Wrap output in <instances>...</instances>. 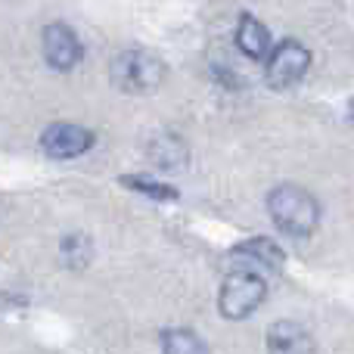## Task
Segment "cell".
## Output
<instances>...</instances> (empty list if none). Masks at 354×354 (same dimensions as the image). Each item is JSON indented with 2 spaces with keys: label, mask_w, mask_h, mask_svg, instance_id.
<instances>
[{
  "label": "cell",
  "mask_w": 354,
  "mask_h": 354,
  "mask_svg": "<svg viewBox=\"0 0 354 354\" xmlns=\"http://www.w3.org/2000/svg\"><path fill=\"white\" fill-rule=\"evenodd\" d=\"M233 255L236 258H245V268L249 270H280L283 268V252L277 243H270L268 236H255L249 239V243H239L236 249H233Z\"/></svg>",
  "instance_id": "8"
},
{
  "label": "cell",
  "mask_w": 354,
  "mask_h": 354,
  "mask_svg": "<svg viewBox=\"0 0 354 354\" xmlns=\"http://www.w3.org/2000/svg\"><path fill=\"white\" fill-rule=\"evenodd\" d=\"M264 299H268V283H264V277L258 274V270L239 268V270H233L224 280V286H221L218 308L227 320H243V317H249Z\"/></svg>",
  "instance_id": "3"
},
{
  "label": "cell",
  "mask_w": 354,
  "mask_h": 354,
  "mask_svg": "<svg viewBox=\"0 0 354 354\" xmlns=\"http://www.w3.org/2000/svg\"><path fill=\"white\" fill-rule=\"evenodd\" d=\"M348 112H351V122H354V100H351V109Z\"/></svg>",
  "instance_id": "13"
},
{
  "label": "cell",
  "mask_w": 354,
  "mask_h": 354,
  "mask_svg": "<svg viewBox=\"0 0 354 354\" xmlns=\"http://www.w3.org/2000/svg\"><path fill=\"white\" fill-rule=\"evenodd\" d=\"M308 66H311V53L301 47L299 41H280L268 56V84L274 91H289L305 78Z\"/></svg>",
  "instance_id": "4"
},
{
  "label": "cell",
  "mask_w": 354,
  "mask_h": 354,
  "mask_svg": "<svg viewBox=\"0 0 354 354\" xmlns=\"http://www.w3.org/2000/svg\"><path fill=\"white\" fill-rule=\"evenodd\" d=\"M112 81L124 93H153L165 81V62L147 50H128L112 62Z\"/></svg>",
  "instance_id": "2"
},
{
  "label": "cell",
  "mask_w": 354,
  "mask_h": 354,
  "mask_svg": "<svg viewBox=\"0 0 354 354\" xmlns=\"http://www.w3.org/2000/svg\"><path fill=\"white\" fill-rule=\"evenodd\" d=\"M62 258H66L68 268H87L93 258V245L84 233H72V236L62 243Z\"/></svg>",
  "instance_id": "11"
},
{
  "label": "cell",
  "mask_w": 354,
  "mask_h": 354,
  "mask_svg": "<svg viewBox=\"0 0 354 354\" xmlns=\"http://www.w3.org/2000/svg\"><path fill=\"white\" fill-rule=\"evenodd\" d=\"M268 354H314V339L295 320H277L268 330Z\"/></svg>",
  "instance_id": "7"
},
{
  "label": "cell",
  "mask_w": 354,
  "mask_h": 354,
  "mask_svg": "<svg viewBox=\"0 0 354 354\" xmlns=\"http://www.w3.org/2000/svg\"><path fill=\"white\" fill-rule=\"evenodd\" d=\"M162 354H208V345L193 330L162 333Z\"/></svg>",
  "instance_id": "10"
},
{
  "label": "cell",
  "mask_w": 354,
  "mask_h": 354,
  "mask_svg": "<svg viewBox=\"0 0 354 354\" xmlns=\"http://www.w3.org/2000/svg\"><path fill=\"white\" fill-rule=\"evenodd\" d=\"M122 183H128L131 189H140V193H149L156 199H177V193L165 183H156V180H143V177H122Z\"/></svg>",
  "instance_id": "12"
},
{
  "label": "cell",
  "mask_w": 354,
  "mask_h": 354,
  "mask_svg": "<svg viewBox=\"0 0 354 354\" xmlns=\"http://www.w3.org/2000/svg\"><path fill=\"white\" fill-rule=\"evenodd\" d=\"M93 143H97L93 131L81 128V124H68V122L50 124V128L41 134V149L50 156V159H59V162L78 159V156H84Z\"/></svg>",
  "instance_id": "6"
},
{
  "label": "cell",
  "mask_w": 354,
  "mask_h": 354,
  "mask_svg": "<svg viewBox=\"0 0 354 354\" xmlns=\"http://www.w3.org/2000/svg\"><path fill=\"white\" fill-rule=\"evenodd\" d=\"M41 53L44 59H47L50 68H56V72H68V68H75L81 62V41L78 35H75L68 25L62 22H50L47 28L41 31Z\"/></svg>",
  "instance_id": "5"
},
{
  "label": "cell",
  "mask_w": 354,
  "mask_h": 354,
  "mask_svg": "<svg viewBox=\"0 0 354 354\" xmlns=\"http://www.w3.org/2000/svg\"><path fill=\"white\" fill-rule=\"evenodd\" d=\"M268 212L283 233L299 236V239L311 236V233L317 230V221H320L317 199H314L308 189L295 187V183H280V187L270 189Z\"/></svg>",
  "instance_id": "1"
},
{
  "label": "cell",
  "mask_w": 354,
  "mask_h": 354,
  "mask_svg": "<svg viewBox=\"0 0 354 354\" xmlns=\"http://www.w3.org/2000/svg\"><path fill=\"white\" fill-rule=\"evenodd\" d=\"M236 44L239 50H243L249 59H268L270 56V31L264 28L261 22H258L255 16H249V12H243L239 16V25H236Z\"/></svg>",
  "instance_id": "9"
}]
</instances>
